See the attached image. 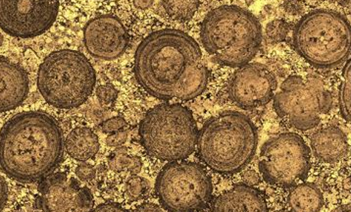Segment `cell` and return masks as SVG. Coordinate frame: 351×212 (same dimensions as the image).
Segmentation results:
<instances>
[{
    "mask_svg": "<svg viewBox=\"0 0 351 212\" xmlns=\"http://www.w3.org/2000/svg\"><path fill=\"white\" fill-rule=\"evenodd\" d=\"M2 45H3V36L0 33V47H2Z\"/></svg>",
    "mask_w": 351,
    "mask_h": 212,
    "instance_id": "35",
    "label": "cell"
},
{
    "mask_svg": "<svg viewBox=\"0 0 351 212\" xmlns=\"http://www.w3.org/2000/svg\"><path fill=\"white\" fill-rule=\"evenodd\" d=\"M63 156L62 129L43 111L16 114L0 131V170L20 183L42 181Z\"/></svg>",
    "mask_w": 351,
    "mask_h": 212,
    "instance_id": "2",
    "label": "cell"
},
{
    "mask_svg": "<svg viewBox=\"0 0 351 212\" xmlns=\"http://www.w3.org/2000/svg\"><path fill=\"white\" fill-rule=\"evenodd\" d=\"M129 43L124 24L113 15L93 18L84 29V47L90 56L101 60H114L122 56Z\"/></svg>",
    "mask_w": 351,
    "mask_h": 212,
    "instance_id": "14",
    "label": "cell"
},
{
    "mask_svg": "<svg viewBox=\"0 0 351 212\" xmlns=\"http://www.w3.org/2000/svg\"><path fill=\"white\" fill-rule=\"evenodd\" d=\"M138 211H160L161 209L158 205L154 204H143L136 207Z\"/></svg>",
    "mask_w": 351,
    "mask_h": 212,
    "instance_id": "34",
    "label": "cell"
},
{
    "mask_svg": "<svg viewBox=\"0 0 351 212\" xmlns=\"http://www.w3.org/2000/svg\"><path fill=\"white\" fill-rule=\"evenodd\" d=\"M134 70L138 85L159 99H193L208 85L209 71L199 45L180 30H158L143 38Z\"/></svg>",
    "mask_w": 351,
    "mask_h": 212,
    "instance_id": "1",
    "label": "cell"
},
{
    "mask_svg": "<svg viewBox=\"0 0 351 212\" xmlns=\"http://www.w3.org/2000/svg\"><path fill=\"white\" fill-rule=\"evenodd\" d=\"M59 0H0V29L19 38L45 34L56 21Z\"/></svg>",
    "mask_w": 351,
    "mask_h": 212,
    "instance_id": "11",
    "label": "cell"
},
{
    "mask_svg": "<svg viewBox=\"0 0 351 212\" xmlns=\"http://www.w3.org/2000/svg\"><path fill=\"white\" fill-rule=\"evenodd\" d=\"M214 211H266L265 196L247 184H238L216 198L211 204Z\"/></svg>",
    "mask_w": 351,
    "mask_h": 212,
    "instance_id": "16",
    "label": "cell"
},
{
    "mask_svg": "<svg viewBox=\"0 0 351 212\" xmlns=\"http://www.w3.org/2000/svg\"><path fill=\"white\" fill-rule=\"evenodd\" d=\"M128 140V132L126 130L115 132V133L108 134L106 138L107 145L111 148H119L124 145Z\"/></svg>",
    "mask_w": 351,
    "mask_h": 212,
    "instance_id": "28",
    "label": "cell"
},
{
    "mask_svg": "<svg viewBox=\"0 0 351 212\" xmlns=\"http://www.w3.org/2000/svg\"><path fill=\"white\" fill-rule=\"evenodd\" d=\"M257 143L256 127L239 111L213 116L197 133L198 156L207 167L221 175L245 169L255 156Z\"/></svg>",
    "mask_w": 351,
    "mask_h": 212,
    "instance_id": "3",
    "label": "cell"
},
{
    "mask_svg": "<svg viewBox=\"0 0 351 212\" xmlns=\"http://www.w3.org/2000/svg\"><path fill=\"white\" fill-rule=\"evenodd\" d=\"M97 83L95 68L77 50L62 49L50 54L40 64L38 89L45 102L61 109L83 106Z\"/></svg>",
    "mask_w": 351,
    "mask_h": 212,
    "instance_id": "6",
    "label": "cell"
},
{
    "mask_svg": "<svg viewBox=\"0 0 351 212\" xmlns=\"http://www.w3.org/2000/svg\"><path fill=\"white\" fill-rule=\"evenodd\" d=\"M108 166L114 172L121 173L124 171L136 175L143 168V161L138 156H130L125 149L114 152L108 158Z\"/></svg>",
    "mask_w": 351,
    "mask_h": 212,
    "instance_id": "21",
    "label": "cell"
},
{
    "mask_svg": "<svg viewBox=\"0 0 351 212\" xmlns=\"http://www.w3.org/2000/svg\"><path fill=\"white\" fill-rule=\"evenodd\" d=\"M149 190L150 186L147 180L138 176V174L129 178V180L126 182V186H125L126 197L132 202L143 200V198L147 197Z\"/></svg>",
    "mask_w": 351,
    "mask_h": 212,
    "instance_id": "23",
    "label": "cell"
},
{
    "mask_svg": "<svg viewBox=\"0 0 351 212\" xmlns=\"http://www.w3.org/2000/svg\"><path fill=\"white\" fill-rule=\"evenodd\" d=\"M75 173L82 182H90L95 179L97 172H95V167L90 164L82 163L77 166Z\"/></svg>",
    "mask_w": 351,
    "mask_h": 212,
    "instance_id": "27",
    "label": "cell"
},
{
    "mask_svg": "<svg viewBox=\"0 0 351 212\" xmlns=\"http://www.w3.org/2000/svg\"><path fill=\"white\" fill-rule=\"evenodd\" d=\"M64 147L72 158L86 161L99 152V137L90 128H76L68 134L64 141Z\"/></svg>",
    "mask_w": 351,
    "mask_h": 212,
    "instance_id": "18",
    "label": "cell"
},
{
    "mask_svg": "<svg viewBox=\"0 0 351 212\" xmlns=\"http://www.w3.org/2000/svg\"><path fill=\"white\" fill-rule=\"evenodd\" d=\"M36 209L50 212L93 211V193L66 173L50 174L42 180L36 200Z\"/></svg>",
    "mask_w": 351,
    "mask_h": 212,
    "instance_id": "12",
    "label": "cell"
},
{
    "mask_svg": "<svg viewBox=\"0 0 351 212\" xmlns=\"http://www.w3.org/2000/svg\"><path fill=\"white\" fill-rule=\"evenodd\" d=\"M309 170V148L298 134H280L262 145L259 171L269 184L293 187L307 177Z\"/></svg>",
    "mask_w": 351,
    "mask_h": 212,
    "instance_id": "10",
    "label": "cell"
},
{
    "mask_svg": "<svg viewBox=\"0 0 351 212\" xmlns=\"http://www.w3.org/2000/svg\"><path fill=\"white\" fill-rule=\"evenodd\" d=\"M29 93L26 71L6 57L0 56V113L21 106Z\"/></svg>",
    "mask_w": 351,
    "mask_h": 212,
    "instance_id": "15",
    "label": "cell"
},
{
    "mask_svg": "<svg viewBox=\"0 0 351 212\" xmlns=\"http://www.w3.org/2000/svg\"><path fill=\"white\" fill-rule=\"evenodd\" d=\"M8 198V188L5 180L0 175V211L4 209Z\"/></svg>",
    "mask_w": 351,
    "mask_h": 212,
    "instance_id": "30",
    "label": "cell"
},
{
    "mask_svg": "<svg viewBox=\"0 0 351 212\" xmlns=\"http://www.w3.org/2000/svg\"><path fill=\"white\" fill-rule=\"evenodd\" d=\"M350 43V22L337 11H312L303 16L293 31V47L298 56L320 69H332L346 62Z\"/></svg>",
    "mask_w": 351,
    "mask_h": 212,
    "instance_id": "5",
    "label": "cell"
},
{
    "mask_svg": "<svg viewBox=\"0 0 351 212\" xmlns=\"http://www.w3.org/2000/svg\"><path fill=\"white\" fill-rule=\"evenodd\" d=\"M166 13L177 21H189L195 16L199 0H162Z\"/></svg>",
    "mask_w": 351,
    "mask_h": 212,
    "instance_id": "20",
    "label": "cell"
},
{
    "mask_svg": "<svg viewBox=\"0 0 351 212\" xmlns=\"http://www.w3.org/2000/svg\"><path fill=\"white\" fill-rule=\"evenodd\" d=\"M118 93H118L117 89L111 84L97 86V91H95L97 99L104 106H110L115 104Z\"/></svg>",
    "mask_w": 351,
    "mask_h": 212,
    "instance_id": "25",
    "label": "cell"
},
{
    "mask_svg": "<svg viewBox=\"0 0 351 212\" xmlns=\"http://www.w3.org/2000/svg\"><path fill=\"white\" fill-rule=\"evenodd\" d=\"M289 32V24L285 20H273L266 27V36H267L269 43H273V45L286 40Z\"/></svg>",
    "mask_w": 351,
    "mask_h": 212,
    "instance_id": "24",
    "label": "cell"
},
{
    "mask_svg": "<svg viewBox=\"0 0 351 212\" xmlns=\"http://www.w3.org/2000/svg\"><path fill=\"white\" fill-rule=\"evenodd\" d=\"M287 202L293 211L316 212L322 209L323 193L315 184H296L291 189Z\"/></svg>",
    "mask_w": 351,
    "mask_h": 212,
    "instance_id": "19",
    "label": "cell"
},
{
    "mask_svg": "<svg viewBox=\"0 0 351 212\" xmlns=\"http://www.w3.org/2000/svg\"><path fill=\"white\" fill-rule=\"evenodd\" d=\"M310 143L314 156L322 163H337L350 152L346 134L336 126H327L319 130L311 137Z\"/></svg>",
    "mask_w": 351,
    "mask_h": 212,
    "instance_id": "17",
    "label": "cell"
},
{
    "mask_svg": "<svg viewBox=\"0 0 351 212\" xmlns=\"http://www.w3.org/2000/svg\"><path fill=\"white\" fill-rule=\"evenodd\" d=\"M205 50L218 63L241 67L252 60L262 45L257 18L245 8L224 5L207 14L200 28Z\"/></svg>",
    "mask_w": 351,
    "mask_h": 212,
    "instance_id": "4",
    "label": "cell"
},
{
    "mask_svg": "<svg viewBox=\"0 0 351 212\" xmlns=\"http://www.w3.org/2000/svg\"><path fill=\"white\" fill-rule=\"evenodd\" d=\"M243 180H245V184L250 185V186L260 183L259 175L252 170H248L243 173Z\"/></svg>",
    "mask_w": 351,
    "mask_h": 212,
    "instance_id": "32",
    "label": "cell"
},
{
    "mask_svg": "<svg viewBox=\"0 0 351 212\" xmlns=\"http://www.w3.org/2000/svg\"><path fill=\"white\" fill-rule=\"evenodd\" d=\"M197 126L188 107L162 104L141 122V143L149 156L163 161H183L195 150Z\"/></svg>",
    "mask_w": 351,
    "mask_h": 212,
    "instance_id": "7",
    "label": "cell"
},
{
    "mask_svg": "<svg viewBox=\"0 0 351 212\" xmlns=\"http://www.w3.org/2000/svg\"><path fill=\"white\" fill-rule=\"evenodd\" d=\"M277 86V79L267 66L247 63L232 75L229 84L230 99L241 108H257L272 100Z\"/></svg>",
    "mask_w": 351,
    "mask_h": 212,
    "instance_id": "13",
    "label": "cell"
},
{
    "mask_svg": "<svg viewBox=\"0 0 351 212\" xmlns=\"http://www.w3.org/2000/svg\"><path fill=\"white\" fill-rule=\"evenodd\" d=\"M351 71L350 61H346L343 71V81L339 88V111L344 120L350 121Z\"/></svg>",
    "mask_w": 351,
    "mask_h": 212,
    "instance_id": "22",
    "label": "cell"
},
{
    "mask_svg": "<svg viewBox=\"0 0 351 212\" xmlns=\"http://www.w3.org/2000/svg\"><path fill=\"white\" fill-rule=\"evenodd\" d=\"M327 1H330V2H341V1H343V0H327Z\"/></svg>",
    "mask_w": 351,
    "mask_h": 212,
    "instance_id": "36",
    "label": "cell"
},
{
    "mask_svg": "<svg viewBox=\"0 0 351 212\" xmlns=\"http://www.w3.org/2000/svg\"><path fill=\"white\" fill-rule=\"evenodd\" d=\"M332 106L330 91L313 76L289 77L274 97L278 116L289 126L302 131L316 127Z\"/></svg>",
    "mask_w": 351,
    "mask_h": 212,
    "instance_id": "9",
    "label": "cell"
},
{
    "mask_svg": "<svg viewBox=\"0 0 351 212\" xmlns=\"http://www.w3.org/2000/svg\"><path fill=\"white\" fill-rule=\"evenodd\" d=\"M126 120L120 116H116V117L110 118L101 123L100 128H101L102 132L106 134H112L115 132L121 131V130H125L127 127Z\"/></svg>",
    "mask_w": 351,
    "mask_h": 212,
    "instance_id": "26",
    "label": "cell"
},
{
    "mask_svg": "<svg viewBox=\"0 0 351 212\" xmlns=\"http://www.w3.org/2000/svg\"><path fill=\"white\" fill-rule=\"evenodd\" d=\"M132 3H133L134 8L140 9V10H145V9L152 8L154 0H132Z\"/></svg>",
    "mask_w": 351,
    "mask_h": 212,
    "instance_id": "33",
    "label": "cell"
},
{
    "mask_svg": "<svg viewBox=\"0 0 351 212\" xmlns=\"http://www.w3.org/2000/svg\"><path fill=\"white\" fill-rule=\"evenodd\" d=\"M284 8L291 15H300L304 11L302 0H286Z\"/></svg>",
    "mask_w": 351,
    "mask_h": 212,
    "instance_id": "29",
    "label": "cell"
},
{
    "mask_svg": "<svg viewBox=\"0 0 351 212\" xmlns=\"http://www.w3.org/2000/svg\"><path fill=\"white\" fill-rule=\"evenodd\" d=\"M155 191L168 211H197L211 202L213 184L200 164L170 161L159 173Z\"/></svg>",
    "mask_w": 351,
    "mask_h": 212,
    "instance_id": "8",
    "label": "cell"
},
{
    "mask_svg": "<svg viewBox=\"0 0 351 212\" xmlns=\"http://www.w3.org/2000/svg\"><path fill=\"white\" fill-rule=\"evenodd\" d=\"M95 211H125L126 209L121 207L119 204L115 202H108V204H99V207H93Z\"/></svg>",
    "mask_w": 351,
    "mask_h": 212,
    "instance_id": "31",
    "label": "cell"
}]
</instances>
